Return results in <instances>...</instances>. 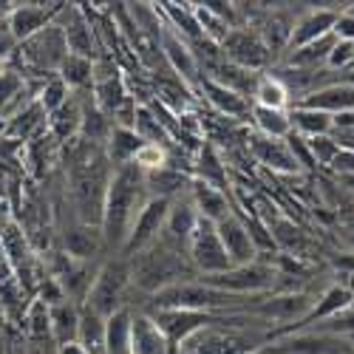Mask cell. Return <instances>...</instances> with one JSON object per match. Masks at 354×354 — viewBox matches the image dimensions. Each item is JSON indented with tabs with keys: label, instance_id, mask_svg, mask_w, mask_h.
I'll return each instance as SVG.
<instances>
[{
	"label": "cell",
	"instance_id": "cell-1",
	"mask_svg": "<svg viewBox=\"0 0 354 354\" xmlns=\"http://www.w3.org/2000/svg\"><path fill=\"white\" fill-rule=\"evenodd\" d=\"M147 187H145V173L131 162L122 165L111 173L108 193H105V210H102V244L108 250H120L125 247L128 232L139 216V210L147 201Z\"/></svg>",
	"mask_w": 354,
	"mask_h": 354
},
{
	"label": "cell",
	"instance_id": "cell-2",
	"mask_svg": "<svg viewBox=\"0 0 354 354\" xmlns=\"http://www.w3.org/2000/svg\"><path fill=\"white\" fill-rule=\"evenodd\" d=\"M131 281L156 295L165 286L190 281V270L185 267L179 250H170L167 244L156 241L153 247L131 258Z\"/></svg>",
	"mask_w": 354,
	"mask_h": 354
},
{
	"label": "cell",
	"instance_id": "cell-3",
	"mask_svg": "<svg viewBox=\"0 0 354 354\" xmlns=\"http://www.w3.org/2000/svg\"><path fill=\"white\" fill-rule=\"evenodd\" d=\"M153 304L159 309H182V312H216V309H235L241 306V295L221 292L204 281H179L173 286H165L153 295Z\"/></svg>",
	"mask_w": 354,
	"mask_h": 354
},
{
	"label": "cell",
	"instance_id": "cell-4",
	"mask_svg": "<svg viewBox=\"0 0 354 354\" xmlns=\"http://www.w3.org/2000/svg\"><path fill=\"white\" fill-rule=\"evenodd\" d=\"M128 283H131V261L128 258H111L97 272L94 286L88 292L85 309H91L108 320L116 309H122V295H125Z\"/></svg>",
	"mask_w": 354,
	"mask_h": 354
},
{
	"label": "cell",
	"instance_id": "cell-5",
	"mask_svg": "<svg viewBox=\"0 0 354 354\" xmlns=\"http://www.w3.org/2000/svg\"><path fill=\"white\" fill-rule=\"evenodd\" d=\"M20 57H23V63L37 74H51L54 77L57 71H60L63 60L68 57V43H66L63 28L57 26V20L48 23L35 37L20 43Z\"/></svg>",
	"mask_w": 354,
	"mask_h": 354
},
{
	"label": "cell",
	"instance_id": "cell-6",
	"mask_svg": "<svg viewBox=\"0 0 354 354\" xmlns=\"http://www.w3.org/2000/svg\"><path fill=\"white\" fill-rule=\"evenodd\" d=\"M167 210H170V198H147L145 207L139 210L128 239H125V247H122V258H133L139 252H145L147 247H153L159 239H162V230H165V218H167Z\"/></svg>",
	"mask_w": 354,
	"mask_h": 354
},
{
	"label": "cell",
	"instance_id": "cell-7",
	"mask_svg": "<svg viewBox=\"0 0 354 354\" xmlns=\"http://www.w3.org/2000/svg\"><path fill=\"white\" fill-rule=\"evenodd\" d=\"M275 270L267 267V263H244V267H232L227 272H218V275H204L201 281L210 283L221 292H230V295H241V298H247V295H258V292H267L272 283H275Z\"/></svg>",
	"mask_w": 354,
	"mask_h": 354
},
{
	"label": "cell",
	"instance_id": "cell-8",
	"mask_svg": "<svg viewBox=\"0 0 354 354\" xmlns=\"http://www.w3.org/2000/svg\"><path fill=\"white\" fill-rule=\"evenodd\" d=\"M190 261H193V267L201 272V275H218V272H227L232 270V263L218 241V232H216V224L210 221H204L198 218V227L196 232L190 235Z\"/></svg>",
	"mask_w": 354,
	"mask_h": 354
},
{
	"label": "cell",
	"instance_id": "cell-9",
	"mask_svg": "<svg viewBox=\"0 0 354 354\" xmlns=\"http://www.w3.org/2000/svg\"><path fill=\"white\" fill-rule=\"evenodd\" d=\"M218 46H221V54H224L227 63H235V66L250 68V71L263 68L272 57L270 48L258 37V32H250V28H230Z\"/></svg>",
	"mask_w": 354,
	"mask_h": 354
},
{
	"label": "cell",
	"instance_id": "cell-10",
	"mask_svg": "<svg viewBox=\"0 0 354 354\" xmlns=\"http://www.w3.org/2000/svg\"><path fill=\"white\" fill-rule=\"evenodd\" d=\"M263 354H354V343L340 335L329 332H301L281 340L275 348H267Z\"/></svg>",
	"mask_w": 354,
	"mask_h": 354
},
{
	"label": "cell",
	"instance_id": "cell-11",
	"mask_svg": "<svg viewBox=\"0 0 354 354\" xmlns=\"http://www.w3.org/2000/svg\"><path fill=\"white\" fill-rule=\"evenodd\" d=\"M60 9H63V3H51V6L20 3V6H12L9 20H6V28L12 32V37L17 43H26L28 37H35L37 32H43L48 23H54L57 15H60Z\"/></svg>",
	"mask_w": 354,
	"mask_h": 354
},
{
	"label": "cell",
	"instance_id": "cell-12",
	"mask_svg": "<svg viewBox=\"0 0 354 354\" xmlns=\"http://www.w3.org/2000/svg\"><path fill=\"white\" fill-rule=\"evenodd\" d=\"M216 232H218V241H221V247H224V252H227L232 267H244V263L255 261L258 250H255L250 232H247V224L235 213H230L224 221H218Z\"/></svg>",
	"mask_w": 354,
	"mask_h": 354
},
{
	"label": "cell",
	"instance_id": "cell-13",
	"mask_svg": "<svg viewBox=\"0 0 354 354\" xmlns=\"http://www.w3.org/2000/svg\"><path fill=\"white\" fill-rule=\"evenodd\" d=\"M57 26H60L63 35H66L68 54L85 57V60H94V54H97L94 32H91V26H88V20H85L80 6H66L63 3L60 15H57Z\"/></svg>",
	"mask_w": 354,
	"mask_h": 354
},
{
	"label": "cell",
	"instance_id": "cell-14",
	"mask_svg": "<svg viewBox=\"0 0 354 354\" xmlns=\"http://www.w3.org/2000/svg\"><path fill=\"white\" fill-rule=\"evenodd\" d=\"M198 227V213L193 207L190 198H176L170 201V210H167V218H165V230H162V244H167L170 250H179L190 244V235L196 232Z\"/></svg>",
	"mask_w": 354,
	"mask_h": 354
},
{
	"label": "cell",
	"instance_id": "cell-15",
	"mask_svg": "<svg viewBox=\"0 0 354 354\" xmlns=\"http://www.w3.org/2000/svg\"><path fill=\"white\" fill-rule=\"evenodd\" d=\"M335 23H337V12H332V9H315V12L304 15L298 23H295V28H292L289 51L301 48V46H309V43H315L320 37L332 35Z\"/></svg>",
	"mask_w": 354,
	"mask_h": 354
},
{
	"label": "cell",
	"instance_id": "cell-16",
	"mask_svg": "<svg viewBox=\"0 0 354 354\" xmlns=\"http://www.w3.org/2000/svg\"><path fill=\"white\" fill-rule=\"evenodd\" d=\"M250 151H252V156L261 162V165H267V167H272L275 173H298L301 167H298V162L292 159V153H289V147H286V139H272V136H252L250 139Z\"/></svg>",
	"mask_w": 354,
	"mask_h": 354
},
{
	"label": "cell",
	"instance_id": "cell-17",
	"mask_svg": "<svg viewBox=\"0 0 354 354\" xmlns=\"http://www.w3.org/2000/svg\"><path fill=\"white\" fill-rule=\"evenodd\" d=\"M131 354H170V343L151 315L131 320Z\"/></svg>",
	"mask_w": 354,
	"mask_h": 354
},
{
	"label": "cell",
	"instance_id": "cell-18",
	"mask_svg": "<svg viewBox=\"0 0 354 354\" xmlns=\"http://www.w3.org/2000/svg\"><path fill=\"white\" fill-rule=\"evenodd\" d=\"M46 125H48V113H46V108H43V105L37 102V97H35V100H28L15 116H9L6 136H9V139L32 142V139L43 136Z\"/></svg>",
	"mask_w": 354,
	"mask_h": 354
},
{
	"label": "cell",
	"instance_id": "cell-19",
	"mask_svg": "<svg viewBox=\"0 0 354 354\" xmlns=\"http://www.w3.org/2000/svg\"><path fill=\"white\" fill-rule=\"evenodd\" d=\"M190 201H193L198 218L210 221V224H218V221H224V218L232 213L227 196H224L218 187L204 185V182H198V179H196L193 187H190Z\"/></svg>",
	"mask_w": 354,
	"mask_h": 354
},
{
	"label": "cell",
	"instance_id": "cell-20",
	"mask_svg": "<svg viewBox=\"0 0 354 354\" xmlns=\"http://www.w3.org/2000/svg\"><path fill=\"white\" fill-rule=\"evenodd\" d=\"M298 105H306V108H315V111H323V113H343V111H354V85H346V82H335V85H326V88H317L309 97H304Z\"/></svg>",
	"mask_w": 354,
	"mask_h": 354
},
{
	"label": "cell",
	"instance_id": "cell-21",
	"mask_svg": "<svg viewBox=\"0 0 354 354\" xmlns=\"http://www.w3.org/2000/svg\"><path fill=\"white\" fill-rule=\"evenodd\" d=\"M315 301L306 298V295H281V298H272V301H263L255 306L258 315L270 317V320H278V323H292V320H306V315L312 312ZM298 323V326H301Z\"/></svg>",
	"mask_w": 354,
	"mask_h": 354
},
{
	"label": "cell",
	"instance_id": "cell-22",
	"mask_svg": "<svg viewBox=\"0 0 354 354\" xmlns=\"http://www.w3.org/2000/svg\"><path fill=\"white\" fill-rule=\"evenodd\" d=\"M201 91L207 94L210 105H213L218 113L230 116V120H244V116L252 113L250 100H244L241 94L230 91V88H224L221 82H216V80H210V77H204V80H201Z\"/></svg>",
	"mask_w": 354,
	"mask_h": 354
},
{
	"label": "cell",
	"instance_id": "cell-23",
	"mask_svg": "<svg viewBox=\"0 0 354 354\" xmlns=\"http://www.w3.org/2000/svg\"><path fill=\"white\" fill-rule=\"evenodd\" d=\"M210 80L221 82L224 88H230V91H235V94H241L244 100H250L255 94V88H258L261 74L250 71V68H241L235 63H227V60H218L213 66V71H210Z\"/></svg>",
	"mask_w": 354,
	"mask_h": 354
},
{
	"label": "cell",
	"instance_id": "cell-24",
	"mask_svg": "<svg viewBox=\"0 0 354 354\" xmlns=\"http://www.w3.org/2000/svg\"><path fill=\"white\" fill-rule=\"evenodd\" d=\"M289 125H292V133H298V136H304V139L329 136V133L335 131L329 113L315 111V108H306V105H295V108L289 111Z\"/></svg>",
	"mask_w": 354,
	"mask_h": 354
},
{
	"label": "cell",
	"instance_id": "cell-25",
	"mask_svg": "<svg viewBox=\"0 0 354 354\" xmlns=\"http://www.w3.org/2000/svg\"><path fill=\"white\" fill-rule=\"evenodd\" d=\"M48 323H51V337L57 340V346L74 343L80 332V306L71 301H60L48 306Z\"/></svg>",
	"mask_w": 354,
	"mask_h": 354
},
{
	"label": "cell",
	"instance_id": "cell-26",
	"mask_svg": "<svg viewBox=\"0 0 354 354\" xmlns=\"http://www.w3.org/2000/svg\"><path fill=\"white\" fill-rule=\"evenodd\" d=\"M102 247V232L100 227H88V224H74L71 230H66V250H68V258L74 261H88L94 258L97 250Z\"/></svg>",
	"mask_w": 354,
	"mask_h": 354
},
{
	"label": "cell",
	"instance_id": "cell-27",
	"mask_svg": "<svg viewBox=\"0 0 354 354\" xmlns=\"http://www.w3.org/2000/svg\"><path fill=\"white\" fill-rule=\"evenodd\" d=\"M187 185H190L187 176L170 165L145 173V187H147V193H153V198H170L173 201V196H179Z\"/></svg>",
	"mask_w": 354,
	"mask_h": 354
},
{
	"label": "cell",
	"instance_id": "cell-28",
	"mask_svg": "<svg viewBox=\"0 0 354 354\" xmlns=\"http://www.w3.org/2000/svg\"><path fill=\"white\" fill-rule=\"evenodd\" d=\"M131 320L125 306L105 320V354H131Z\"/></svg>",
	"mask_w": 354,
	"mask_h": 354
},
{
	"label": "cell",
	"instance_id": "cell-29",
	"mask_svg": "<svg viewBox=\"0 0 354 354\" xmlns=\"http://www.w3.org/2000/svg\"><path fill=\"white\" fill-rule=\"evenodd\" d=\"M335 43H337V37H335V35H326V37H320V40H315V43H309V46L295 48V51L289 54V66H295L298 71H315L317 66H323V63L329 60Z\"/></svg>",
	"mask_w": 354,
	"mask_h": 354
},
{
	"label": "cell",
	"instance_id": "cell-30",
	"mask_svg": "<svg viewBox=\"0 0 354 354\" xmlns=\"http://www.w3.org/2000/svg\"><path fill=\"white\" fill-rule=\"evenodd\" d=\"M142 145H145V142L136 136L133 128H116V125H113V131H111V136H108V159L113 162V167L131 165V162L136 159V153H139Z\"/></svg>",
	"mask_w": 354,
	"mask_h": 354
},
{
	"label": "cell",
	"instance_id": "cell-31",
	"mask_svg": "<svg viewBox=\"0 0 354 354\" xmlns=\"http://www.w3.org/2000/svg\"><path fill=\"white\" fill-rule=\"evenodd\" d=\"M77 343L88 351V354H105V317H100L91 309H80V332H77Z\"/></svg>",
	"mask_w": 354,
	"mask_h": 354
},
{
	"label": "cell",
	"instance_id": "cell-32",
	"mask_svg": "<svg viewBox=\"0 0 354 354\" xmlns=\"http://www.w3.org/2000/svg\"><path fill=\"white\" fill-rule=\"evenodd\" d=\"M80 122H82V105L77 100H68L63 108H57L54 113H48L51 136L57 142H71L80 133Z\"/></svg>",
	"mask_w": 354,
	"mask_h": 354
},
{
	"label": "cell",
	"instance_id": "cell-33",
	"mask_svg": "<svg viewBox=\"0 0 354 354\" xmlns=\"http://www.w3.org/2000/svg\"><path fill=\"white\" fill-rule=\"evenodd\" d=\"M162 48H165V57L176 74H182V77L196 74V54L190 51V46L182 43V37H176L173 32L162 28Z\"/></svg>",
	"mask_w": 354,
	"mask_h": 354
},
{
	"label": "cell",
	"instance_id": "cell-34",
	"mask_svg": "<svg viewBox=\"0 0 354 354\" xmlns=\"http://www.w3.org/2000/svg\"><path fill=\"white\" fill-rule=\"evenodd\" d=\"M351 304H354V298H351V292L346 286H332L320 301H315L312 312L306 315V320L301 323V326H309L312 320H329V317L340 315L343 309H348Z\"/></svg>",
	"mask_w": 354,
	"mask_h": 354
},
{
	"label": "cell",
	"instance_id": "cell-35",
	"mask_svg": "<svg viewBox=\"0 0 354 354\" xmlns=\"http://www.w3.org/2000/svg\"><path fill=\"white\" fill-rule=\"evenodd\" d=\"M94 105L105 113V116H113L116 111H120L131 97H128V91H125V82L120 80V77H108V80H102V82H97L94 85Z\"/></svg>",
	"mask_w": 354,
	"mask_h": 354
},
{
	"label": "cell",
	"instance_id": "cell-36",
	"mask_svg": "<svg viewBox=\"0 0 354 354\" xmlns=\"http://www.w3.org/2000/svg\"><path fill=\"white\" fill-rule=\"evenodd\" d=\"M252 120H255V125H258V133H261V136L286 139V136L292 133L289 113H286V111H275V108L252 105Z\"/></svg>",
	"mask_w": 354,
	"mask_h": 354
},
{
	"label": "cell",
	"instance_id": "cell-37",
	"mask_svg": "<svg viewBox=\"0 0 354 354\" xmlns=\"http://www.w3.org/2000/svg\"><path fill=\"white\" fill-rule=\"evenodd\" d=\"M23 97H26L23 77L17 71H0V113H3L6 120L23 108L20 105ZM23 102H28V100H23Z\"/></svg>",
	"mask_w": 354,
	"mask_h": 354
},
{
	"label": "cell",
	"instance_id": "cell-38",
	"mask_svg": "<svg viewBox=\"0 0 354 354\" xmlns=\"http://www.w3.org/2000/svg\"><path fill=\"white\" fill-rule=\"evenodd\" d=\"M113 131V122L108 120V116L97 108V105H85L82 108V122H80V133L85 142H91V145H105L108 136Z\"/></svg>",
	"mask_w": 354,
	"mask_h": 354
},
{
	"label": "cell",
	"instance_id": "cell-39",
	"mask_svg": "<svg viewBox=\"0 0 354 354\" xmlns=\"http://www.w3.org/2000/svg\"><path fill=\"white\" fill-rule=\"evenodd\" d=\"M57 77H60L68 88H77V91H82V88L94 85V60H85V57H74L68 54L60 71H57Z\"/></svg>",
	"mask_w": 354,
	"mask_h": 354
},
{
	"label": "cell",
	"instance_id": "cell-40",
	"mask_svg": "<svg viewBox=\"0 0 354 354\" xmlns=\"http://www.w3.org/2000/svg\"><path fill=\"white\" fill-rule=\"evenodd\" d=\"M133 131L136 136L145 142V145H167L170 142V133L162 128V122L153 116V111L147 108V105H139L136 108V122H133Z\"/></svg>",
	"mask_w": 354,
	"mask_h": 354
},
{
	"label": "cell",
	"instance_id": "cell-41",
	"mask_svg": "<svg viewBox=\"0 0 354 354\" xmlns=\"http://www.w3.org/2000/svg\"><path fill=\"white\" fill-rule=\"evenodd\" d=\"M255 105H263V108H275V111H283L286 102H289V88L283 82H278L272 74L270 77H261L258 80V88L252 94Z\"/></svg>",
	"mask_w": 354,
	"mask_h": 354
},
{
	"label": "cell",
	"instance_id": "cell-42",
	"mask_svg": "<svg viewBox=\"0 0 354 354\" xmlns=\"http://www.w3.org/2000/svg\"><path fill=\"white\" fill-rule=\"evenodd\" d=\"M292 28H295L292 20H286L283 15H272L267 23H263V32H261L258 37L263 40V46L270 48V54H275V51H281V48H289Z\"/></svg>",
	"mask_w": 354,
	"mask_h": 354
},
{
	"label": "cell",
	"instance_id": "cell-43",
	"mask_svg": "<svg viewBox=\"0 0 354 354\" xmlns=\"http://www.w3.org/2000/svg\"><path fill=\"white\" fill-rule=\"evenodd\" d=\"M167 17L173 20V26H179V32H185L187 40L198 43L204 40V32H201V26H198V17H196V9L193 6H179V3H162Z\"/></svg>",
	"mask_w": 354,
	"mask_h": 354
},
{
	"label": "cell",
	"instance_id": "cell-44",
	"mask_svg": "<svg viewBox=\"0 0 354 354\" xmlns=\"http://www.w3.org/2000/svg\"><path fill=\"white\" fill-rule=\"evenodd\" d=\"M68 100H71V88H68L60 77H57V74L43 82L40 94H37V102L46 108V113H54L57 108H63Z\"/></svg>",
	"mask_w": 354,
	"mask_h": 354
},
{
	"label": "cell",
	"instance_id": "cell-45",
	"mask_svg": "<svg viewBox=\"0 0 354 354\" xmlns=\"http://www.w3.org/2000/svg\"><path fill=\"white\" fill-rule=\"evenodd\" d=\"M198 182L204 185H213V187H224V167L216 156L213 147H204L201 151V159H198Z\"/></svg>",
	"mask_w": 354,
	"mask_h": 354
},
{
	"label": "cell",
	"instance_id": "cell-46",
	"mask_svg": "<svg viewBox=\"0 0 354 354\" xmlns=\"http://www.w3.org/2000/svg\"><path fill=\"white\" fill-rule=\"evenodd\" d=\"M26 323H28V332L32 337H51V323H48V306L43 301H35L26 312Z\"/></svg>",
	"mask_w": 354,
	"mask_h": 354
},
{
	"label": "cell",
	"instance_id": "cell-47",
	"mask_svg": "<svg viewBox=\"0 0 354 354\" xmlns=\"http://www.w3.org/2000/svg\"><path fill=\"white\" fill-rule=\"evenodd\" d=\"M309 142V151H312V156H315V162L317 165H323V167H329L332 165V159L337 156V151H340V142H335L332 136H315V139H306Z\"/></svg>",
	"mask_w": 354,
	"mask_h": 354
},
{
	"label": "cell",
	"instance_id": "cell-48",
	"mask_svg": "<svg viewBox=\"0 0 354 354\" xmlns=\"http://www.w3.org/2000/svg\"><path fill=\"white\" fill-rule=\"evenodd\" d=\"M133 165H136L142 173L165 167V165H167L165 147H162V145H142V147H139V153H136V159H133Z\"/></svg>",
	"mask_w": 354,
	"mask_h": 354
},
{
	"label": "cell",
	"instance_id": "cell-49",
	"mask_svg": "<svg viewBox=\"0 0 354 354\" xmlns=\"http://www.w3.org/2000/svg\"><path fill=\"white\" fill-rule=\"evenodd\" d=\"M286 147H289L292 159L298 162L301 170H315V167H317V162H315V156H312V151H309V142H306L304 136L289 133V136H286Z\"/></svg>",
	"mask_w": 354,
	"mask_h": 354
},
{
	"label": "cell",
	"instance_id": "cell-50",
	"mask_svg": "<svg viewBox=\"0 0 354 354\" xmlns=\"http://www.w3.org/2000/svg\"><path fill=\"white\" fill-rule=\"evenodd\" d=\"M326 66L335 68V71H351V66H354V40H337Z\"/></svg>",
	"mask_w": 354,
	"mask_h": 354
},
{
	"label": "cell",
	"instance_id": "cell-51",
	"mask_svg": "<svg viewBox=\"0 0 354 354\" xmlns=\"http://www.w3.org/2000/svg\"><path fill=\"white\" fill-rule=\"evenodd\" d=\"M329 170H335L340 179H346V176H354V147H340L337 156L329 165Z\"/></svg>",
	"mask_w": 354,
	"mask_h": 354
},
{
	"label": "cell",
	"instance_id": "cell-52",
	"mask_svg": "<svg viewBox=\"0 0 354 354\" xmlns=\"http://www.w3.org/2000/svg\"><path fill=\"white\" fill-rule=\"evenodd\" d=\"M337 40H354V17L351 15H337V23L332 28Z\"/></svg>",
	"mask_w": 354,
	"mask_h": 354
},
{
	"label": "cell",
	"instance_id": "cell-53",
	"mask_svg": "<svg viewBox=\"0 0 354 354\" xmlns=\"http://www.w3.org/2000/svg\"><path fill=\"white\" fill-rule=\"evenodd\" d=\"M332 128H343V131L354 128V111H343V113H335V116H332Z\"/></svg>",
	"mask_w": 354,
	"mask_h": 354
},
{
	"label": "cell",
	"instance_id": "cell-54",
	"mask_svg": "<svg viewBox=\"0 0 354 354\" xmlns=\"http://www.w3.org/2000/svg\"><path fill=\"white\" fill-rule=\"evenodd\" d=\"M15 46H17V40L12 37V32H9L6 26H0V57H3V54H9Z\"/></svg>",
	"mask_w": 354,
	"mask_h": 354
},
{
	"label": "cell",
	"instance_id": "cell-55",
	"mask_svg": "<svg viewBox=\"0 0 354 354\" xmlns=\"http://www.w3.org/2000/svg\"><path fill=\"white\" fill-rule=\"evenodd\" d=\"M335 267L343 270L346 275H354V255H340V258L335 261Z\"/></svg>",
	"mask_w": 354,
	"mask_h": 354
},
{
	"label": "cell",
	"instance_id": "cell-56",
	"mask_svg": "<svg viewBox=\"0 0 354 354\" xmlns=\"http://www.w3.org/2000/svg\"><path fill=\"white\" fill-rule=\"evenodd\" d=\"M54 354H88V351L74 340V343H66V346H57V351H54Z\"/></svg>",
	"mask_w": 354,
	"mask_h": 354
},
{
	"label": "cell",
	"instance_id": "cell-57",
	"mask_svg": "<svg viewBox=\"0 0 354 354\" xmlns=\"http://www.w3.org/2000/svg\"><path fill=\"white\" fill-rule=\"evenodd\" d=\"M348 292H351V298H354V275H346V283H343Z\"/></svg>",
	"mask_w": 354,
	"mask_h": 354
},
{
	"label": "cell",
	"instance_id": "cell-58",
	"mask_svg": "<svg viewBox=\"0 0 354 354\" xmlns=\"http://www.w3.org/2000/svg\"><path fill=\"white\" fill-rule=\"evenodd\" d=\"M343 82H346V85H354V71H346V74H343Z\"/></svg>",
	"mask_w": 354,
	"mask_h": 354
},
{
	"label": "cell",
	"instance_id": "cell-59",
	"mask_svg": "<svg viewBox=\"0 0 354 354\" xmlns=\"http://www.w3.org/2000/svg\"><path fill=\"white\" fill-rule=\"evenodd\" d=\"M6 125H9V120H6L3 113H0V133H6Z\"/></svg>",
	"mask_w": 354,
	"mask_h": 354
},
{
	"label": "cell",
	"instance_id": "cell-60",
	"mask_svg": "<svg viewBox=\"0 0 354 354\" xmlns=\"http://www.w3.org/2000/svg\"><path fill=\"white\" fill-rule=\"evenodd\" d=\"M343 182H346V187H351V190H354V176H346Z\"/></svg>",
	"mask_w": 354,
	"mask_h": 354
},
{
	"label": "cell",
	"instance_id": "cell-61",
	"mask_svg": "<svg viewBox=\"0 0 354 354\" xmlns=\"http://www.w3.org/2000/svg\"><path fill=\"white\" fill-rule=\"evenodd\" d=\"M346 15H351V17H354V6H351V9H348V12H346Z\"/></svg>",
	"mask_w": 354,
	"mask_h": 354
}]
</instances>
